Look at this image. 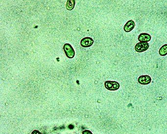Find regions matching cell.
<instances>
[{
	"mask_svg": "<svg viewBox=\"0 0 167 134\" xmlns=\"http://www.w3.org/2000/svg\"><path fill=\"white\" fill-rule=\"evenodd\" d=\"M83 134H92L90 131H85L83 132Z\"/></svg>",
	"mask_w": 167,
	"mask_h": 134,
	"instance_id": "10",
	"label": "cell"
},
{
	"mask_svg": "<svg viewBox=\"0 0 167 134\" xmlns=\"http://www.w3.org/2000/svg\"><path fill=\"white\" fill-rule=\"evenodd\" d=\"M159 53L161 56H165L167 55V44L164 45L160 48Z\"/></svg>",
	"mask_w": 167,
	"mask_h": 134,
	"instance_id": "9",
	"label": "cell"
},
{
	"mask_svg": "<svg viewBox=\"0 0 167 134\" xmlns=\"http://www.w3.org/2000/svg\"><path fill=\"white\" fill-rule=\"evenodd\" d=\"M32 134H41L40 132H39L38 131H34L32 133Z\"/></svg>",
	"mask_w": 167,
	"mask_h": 134,
	"instance_id": "11",
	"label": "cell"
},
{
	"mask_svg": "<svg viewBox=\"0 0 167 134\" xmlns=\"http://www.w3.org/2000/svg\"><path fill=\"white\" fill-rule=\"evenodd\" d=\"M149 43L146 42H140L137 43L135 47V50L138 53H142L149 49Z\"/></svg>",
	"mask_w": 167,
	"mask_h": 134,
	"instance_id": "2",
	"label": "cell"
},
{
	"mask_svg": "<svg viewBox=\"0 0 167 134\" xmlns=\"http://www.w3.org/2000/svg\"><path fill=\"white\" fill-rule=\"evenodd\" d=\"M106 88L110 91H115L120 88V84L117 82L107 81L105 82Z\"/></svg>",
	"mask_w": 167,
	"mask_h": 134,
	"instance_id": "3",
	"label": "cell"
},
{
	"mask_svg": "<svg viewBox=\"0 0 167 134\" xmlns=\"http://www.w3.org/2000/svg\"><path fill=\"white\" fill-rule=\"evenodd\" d=\"M135 24L133 20H129L124 25V30L127 32H129L133 30L135 27Z\"/></svg>",
	"mask_w": 167,
	"mask_h": 134,
	"instance_id": "6",
	"label": "cell"
},
{
	"mask_svg": "<svg viewBox=\"0 0 167 134\" xmlns=\"http://www.w3.org/2000/svg\"><path fill=\"white\" fill-rule=\"evenodd\" d=\"M75 5V0H68L66 4V9L69 10L74 9Z\"/></svg>",
	"mask_w": 167,
	"mask_h": 134,
	"instance_id": "8",
	"label": "cell"
},
{
	"mask_svg": "<svg viewBox=\"0 0 167 134\" xmlns=\"http://www.w3.org/2000/svg\"><path fill=\"white\" fill-rule=\"evenodd\" d=\"M139 83L142 85H147L150 84L151 81V77L149 76H140L138 78Z\"/></svg>",
	"mask_w": 167,
	"mask_h": 134,
	"instance_id": "5",
	"label": "cell"
},
{
	"mask_svg": "<svg viewBox=\"0 0 167 134\" xmlns=\"http://www.w3.org/2000/svg\"><path fill=\"white\" fill-rule=\"evenodd\" d=\"M94 40L90 37H85L80 42V45L84 48L90 47L93 44Z\"/></svg>",
	"mask_w": 167,
	"mask_h": 134,
	"instance_id": "4",
	"label": "cell"
},
{
	"mask_svg": "<svg viewBox=\"0 0 167 134\" xmlns=\"http://www.w3.org/2000/svg\"><path fill=\"white\" fill-rule=\"evenodd\" d=\"M138 40L140 42H148L151 40V36L147 33H141L139 36Z\"/></svg>",
	"mask_w": 167,
	"mask_h": 134,
	"instance_id": "7",
	"label": "cell"
},
{
	"mask_svg": "<svg viewBox=\"0 0 167 134\" xmlns=\"http://www.w3.org/2000/svg\"><path fill=\"white\" fill-rule=\"evenodd\" d=\"M63 50H64L67 57L69 58H73L75 55V52L72 46L69 44H65L63 47Z\"/></svg>",
	"mask_w": 167,
	"mask_h": 134,
	"instance_id": "1",
	"label": "cell"
},
{
	"mask_svg": "<svg viewBox=\"0 0 167 134\" xmlns=\"http://www.w3.org/2000/svg\"><path fill=\"white\" fill-rule=\"evenodd\" d=\"M69 128L70 129H73L74 128V126L73 125H70L69 126Z\"/></svg>",
	"mask_w": 167,
	"mask_h": 134,
	"instance_id": "12",
	"label": "cell"
}]
</instances>
